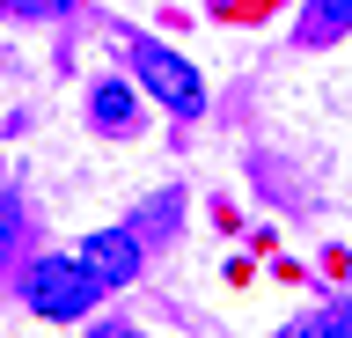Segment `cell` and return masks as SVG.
Segmentation results:
<instances>
[{"mask_svg":"<svg viewBox=\"0 0 352 338\" xmlns=\"http://www.w3.org/2000/svg\"><path fill=\"white\" fill-rule=\"evenodd\" d=\"M81 265L103 279V287H132L140 279V228H96L81 243Z\"/></svg>","mask_w":352,"mask_h":338,"instance_id":"3","label":"cell"},{"mask_svg":"<svg viewBox=\"0 0 352 338\" xmlns=\"http://www.w3.org/2000/svg\"><path fill=\"white\" fill-rule=\"evenodd\" d=\"M88 118L103 125V133H132V118H140V96H132V81H96V96H88Z\"/></svg>","mask_w":352,"mask_h":338,"instance_id":"4","label":"cell"},{"mask_svg":"<svg viewBox=\"0 0 352 338\" xmlns=\"http://www.w3.org/2000/svg\"><path fill=\"white\" fill-rule=\"evenodd\" d=\"M279 338H323V316H301V324H286Z\"/></svg>","mask_w":352,"mask_h":338,"instance_id":"9","label":"cell"},{"mask_svg":"<svg viewBox=\"0 0 352 338\" xmlns=\"http://www.w3.org/2000/svg\"><path fill=\"white\" fill-rule=\"evenodd\" d=\"M132 74H140V89L162 96L176 118H198V111H206V81H198V67H191V59H176L169 45L132 37Z\"/></svg>","mask_w":352,"mask_h":338,"instance_id":"2","label":"cell"},{"mask_svg":"<svg viewBox=\"0 0 352 338\" xmlns=\"http://www.w3.org/2000/svg\"><path fill=\"white\" fill-rule=\"evenodd\" d=\"M0 8H8V15H59L66 0H0Z\"/></svg>","mask_w":352,"mask_h":338,"instance_id":"7","label":"cell"},{"mask_svg":"<svg viewBox=\"0 0 352 338\" xmlns=\"http://www.w3.org/2000/svg\"><path fill=\"white\" fill-rule=\"evenodd\" d=\"M22 302H30L37 316H52V324H74V316H88L96 302H103V279L81 265V250L37 257V265L22 272Z\"/></svg>","mask_w":352,"mask_h":338,"instance_id":"1","label":"cell"},{"mask_svg":"<svg viewBox=\"0 0 352 338\" xmlns=\"http://www.w3.org/2000/svg\"><path fill=\"white\" fill-rule=\"evenodd\" d=\"M118 338H132V331H118Z\"/></svg>","mask_w":352,"mask_h":338,"instance_id":"10","label":"cell"},{"mask_svg":"<svg viewBox=\"0 0 352 338\" xmlns=\"http://www.w3.org/2000/svg\"><path fill=\"white\" fill-rule=\"evenodd\" d=\"M22 235V206H15V191H0V250Z\"/></svg>","mask_w":352,"mask_h":338,"instance_id":"6","label":"cell"},{"mask_svg":"<svg viewBox=\"0 0 352 338\" xmlns=\"http://www.w3.org/2000/svg\"><path fill=\"white\" fill-rule=\"evenodd\" d=\"M338 30H352V0H308V23H301V45H330Z\"/></svg>","mask_w":352,"mask_h":338,"instance_id":"5","label":"cell"},{"mask_svg":"<svg viewBox=\"0 0 352 338\" xmlns=\"http://www.w3.org/2000/svg\"><path fill=\"white\" fill-rule=\"evenodd\" d=\"M323 338H352V302H345V309H330V316H323Z\"/></svg>","mask_w":352,"mask_h":338,"instance_id":"8","label":"cell"}]
</instances>
